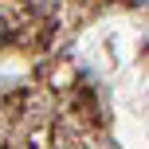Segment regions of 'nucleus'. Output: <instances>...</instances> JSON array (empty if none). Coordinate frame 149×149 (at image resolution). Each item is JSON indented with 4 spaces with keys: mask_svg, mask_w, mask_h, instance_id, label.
<instances>
[{
    "mask_svg": "<svg viewBox=\"0 0 149 149\" xmlns=\"http://www.w3.org/2000/svg\"><path fill=\"white\" fill-rule=\"evenodd\" d=\"M134 4H149V0H134Z\"/></svg>",
    "mask_w": 149,
    "mask_h": 149,
    "instance_id": "nucleus-2",
    "label": "nucleus"
},
{
    "mask_svg": "<svg viewBox=\"0 0 149 149\" xmlns=\"http://www.w3.org/2000/svg\"><path fill=\"white\" fill-rule=\"evenodd\" d=\"M0 149H8V145H4V141H0Z\"/></svg>",
    "mask_w": 149,
    "mask_h": 149,
    "instance_id": "nucleus-3",
    "label": "nucleus"
},
{
    "mask_svg": "<svg viewBox=\"0 0 149 149\" xmlns=\"http://www.w3.org/2000/svg\"><path fill=\"white\" fill-rule=\"evenodd\" d=\"M8 31H12V20H8V12H4V8H0V43H4V39H8Z\"/></svg>",
    "mask_w": 149,
    "mask_h": 149,
    "instance_id": "nucleus-1",
    "label": "nucleus"
}]
</instances>
